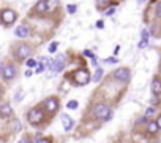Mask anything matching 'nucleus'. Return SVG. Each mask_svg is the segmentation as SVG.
<instances>
[{"label":"nucleus","instance_id":"nucleus-1","mask_svg":"<svg viewBox=\"0 0 161 143\" xmlns=\"http://www.w3.org/2000/svg\"><path fill=\"white\" fill-rule=\"evenodd\" d=\"M93 115H95L96 118H100V119H104V121H109V119L112 118L111 108H109L108 105H104V103H98V105H95V108H93Z\"/></svg>","mask_w":161,"mask_h":143},{"label":"nucleus","instance_id":"nucleus-2","mask_svg":"<svg viewBox=\"0 0 161 143\" xmlns=\"http://www.w3.org/2000/svg\"><path fill=\"white\" fill-rule=\"evenodd\" d=\"M73 80L76 81L77 86H84V84H87L90 81V75L87 70H76L73 75Z\"/></svg>","mask_w":161,"mask_h":143},{"label":"nucleus","instance_id":"nucleus-3","mask_svg":"<svg viewBox=\"0 0 161 143\" xmlns=\"http://www.w3.org/2000/svg\"><path fill=\"white\" fill-rule=\"evenodd\" d=\"M27 118H29V122H32V124H38V122L43 121L44 115H43V111L40 110V108H33V110L29 111Z\"/></svg>","mask_w":161,"mask_h":143},{"label":"nucleus","instance_id":"nucleus-4","mask_svg":"<svg viewBox=\"0 0 161 143\" xmlns=\"http://www.w3.org/2000/svg\"><path fill=\"white\" fill-rule=\"evenodd\" d=\"M65 67V57L63 56H58L56 59L52 60V67H51V72H52V75H57L58 72H62Z\"/></svg>","mask_w":161,"mask_h":143},{"label":"nucleus","instance_id":"nucleus-5","mask_svg":"<svg viewBox=\"0 0 161 143\" xmlns=\"http://www.w3.org/2000/svg\"><path fill=\"white\" fill-rule=\"evenodd\" d=\"M0 75H2L3 80H13L14 76H16V68L13 67V65L6 64L2 67V72H0Z\"/></svg>","mask_w":161,"mask_h":143},{"label":"nucleus","instance_id":"nucleus-6","mask_svg":"<svg viewBox=\"0 0 161 143\" xmlns=\"http://www.w3.org/2000/svg\"><path fill=\"white\" fill-rule=\"evenodd\" d=\"M30 53H32L30 46L21 45V46H18V49H16V57H18L19 60H24V59H27V57L30 56Z\"/></svg>","mask_w":161,"mask_h":143},{"label":"nucleus","instance_id":"nucleus-7","mask_svg":"<svg viewBox=\"0 0 161 143\" xmlns=\"http://www.w3.org/2000/svg\"><path fill=\"white\" fill-rule=\"evenodd\" d=\"M2 21L5 24H13L16 21V13L13 10H3L2 11Z\"/></svg>","mask_w":161,"mask_h":143},{"label":"nucleus","instance_id":"nucleus-8","mask_svg":"<svg viewBox=\"0 0 161 143\" xmlns=\"http://www.w3.org/2000/svg\"><path fill=\"white\" fill-rule=\"evenodd\" d=\"M114 76L119 81H122V83H127L129 80V70L128 68H119V70L114 72Z\"/></svg>","mask_w":161,"mask_h":143},{"label":"nucleus","instance_id":"nucleus-9","mask_svg":"<svg viewBox=\"0 0 161 143\" xmlns=\"http://www.w3.org/2000/svg\"><path fill=\"white\" fill-rule=\"evenodd\" d=\"M44 107H46V110H48L49 113H56V111L58 110V102H57V99H54V97L48 99V100L44 102Z\"/></svg>","mask_w":161,"mask_h":143},{"label":"nucleus","instance_id":"nucleus-10","mask_svg":"<svg viewBox=\"0 0 161 143\" xmlns=\"http://www.w3.org/2000/svg\"><path fill=\"white\" fill-rule=\"evenodd\" d=\"M60 119H62V122H63V129L66 130V132L73 129V124H74V121H73V119L68 116V115H62V116H60Z\"/></svg>","mask_w":161,"mask_h":143},{"label":"nucleus","instance_id":"nucleus-11","mask_svg":"<svg viewBox=\"0 0 161 143\" xmlns=\"http://www.w3.org/2000/svg\"><path fill=\"white\" fill-rule=\"evenodd\" d=\"M16 37H19V38H25V37H29V27L27 26H19L18 29H16Z\"/></svg>","mask_w":161,"mask_h":143},{"label":"nucleus","instance_id":"nucleus-12","mask_svg":"<svg viewBox=\"0 0 161 143\" xmlns=\"http://www.w3.org/2000/svg\"><path fill=\"white\" fill-rule=\"evenodd\" d=\"M48 8H49L48 0H40V2L37 3V6H35V10H37L38 13H44V11H48Z\"/></svg>","mask_w":161,"mask_h":143},{"label":"nucleus","instance_id":"nucleus-13","mask_svg":"<svg viewBox=\"0 0 161 143\" xmlns=\"http://www.w3.org/2000/svg\"><path fill=\"white\" fill-rule=\"evenodd\" d=\"M13 110H11L10 105H0V116L2 118H10Z\"/></svg>","mask_w":161,"mask_h":143},{"label":"nucleus","instance_id":"nucleus-14","mask_svg":"<svg viewBox=\"0 0 161 143\" xmlns=\"http://www.w3.org/2000/svg\"><path fill=\"white\" fill-rule=\"evenodd\" d=\"M152 92L153 94H161V81L160 80H153V83H152Z\"/></svg>","mask_w":161,"mask_h":143},{"label":"nucleus","instance_id":"nucleus-15","mask_svg":"<svg viewBox=\"0 0 161 143\" xmlns=\"http://www.w3.org/2000/svg\"><path fill=\"white\" fill-rule=\"evenodd\" d=\"M158 122H155V121H148V132L150 134H156L158 132Z\"/></svg>","mask_w":161,"mask_h":143},{"label":"nucleus","instance_id":"nucleus-16","mask_svg":"<svg viewBox=\"0 0 161 143\" xmlns=\"http://www.w3.org/2000/svg\"><path fill=\"white\" fill-rule=\"evenodd\" d=\"M101 78H103V68H96V72H95V75H93V81H100Z\"/></svg>","mask_w":161,"mask_h":143},{"label":"nucleus","instance_id":"nucleus-17","mask_svg":"<svg viewBox=\"0 0 161 143\" xmlns=\"http://www.w3.org/2000/svg\"><path fill=\"white\" fill-rule=\"evenodd\" d=\"M66 107H68L70 110H74V108H77V102H76V100H70Z\"/></svg>","mask_w":161,"mask_h":143},{"label":"nucleus","instance_id":"nucleus-18","mask_svg":"<svg viewBox=\"0 0 161 143\" xmlns=\"http://www.w3.org/2000/svg\"><path fill=\"white\" fill-rule=\"evenodd\" d=\"M155 108L153 107H150V108H147V111H145V116H153V115H155Z\"/></svg>","mask_w":161,"mask_h":143},{"label":"nucleus","instance_id":"nucleus-19","mask_svg":"<svg viewBox=\"0 0 161 143\" xmlns=\"http://www.w3.org/2000/svg\"><path fill=\"white\" fill-rule=\"evenodd\" d=\"M44 72V64H37V70L35 73H43Z\"/></svg>","mask_w":161,"mask_h":143},{"label":"nucleus","instance_id":"nucleus-20","mask_svg":"<svg viewBox=\"0 0 161 143\" xmlns=\"http://www.w3.org/2000/svg\"><path fill=\"white\" fill-rule=\"evenodd\" d=\"M56 51H57V43L54 41V43L49 45V53H56Z\"/></svg>","mask_w":161,"mask_h":143},{"label":"nucleus","instance_id":"nucleus-21","mask_svg":"<svg viewBox=\"0 0 161 143\" xmlns=\"http://www.w3.org/2000/svg\"><path fill=\"white\" fill-rule=\"evenodd\" d=\"M66 8H68V13H71V14L76 13V5H68Z\"/></svg>","mask_w":161,"mask_h":143},{"label":"nucleus","instance_id":"nucleus-22","mask_svg":"<svg viewBox=\"0 0 161 143\" xmlns=\"http://www.w3.org/2000/svg\"><path fill=\"white\" fill-rule=\"evenodd\" d=\"M106 62H108V64H117V62H119V59H115V57H108Z\"/></svg>","mask_w":161,"mask_h":143},{"label":"nucleus","instance_id":"nucleus-23","mask_svg":"<svg viewBox=\"0 0 161 143\" xmlns=\"http://www.w3.org/2000/svg\"><path fill=\"white\" fill-rule=\"evenodd\" d=\"M27 67H37V60L29 59V60H27Z\"/></svg>","mask_w":161,"mask_h":143},{"label":"nucleus","instance_id":"nucleus-24","mask_svg":"<svg viewBox=\"0 0 161 143\" xmlns=\"http://www.w3.org/2000/svg\"><path fill=\"white\" fill-rule=\"evenodd\" d=\"M114 11H115V8H114V6H111L109 10H106V14H108V16H111V14H114Z\"/></svg>","mask_w":161,"mask_h":143},{"label":"nucleus","instance_id":"nucleus-25","mask_svg":"<svg viewBox=\"0 0 161 143\" xmlns=\"http://www.w3.org/2000/svg\"><path fill=\"white\" fill-rule=\"evenodd\" d=\"M156 14H158V16L161 18V2L158 3V5H156Z\"/></svg>","mask_w":161,"mask_h":143},{"label":"nucleus","instance_id":"nucleus-26","mask_svg":"<svg viewBox=\"0 0 161 143\" xmlns=\"http://www.w3.org/2000/svg\"><path fill=\"white\" fill-rule=\"evenodd\" d=\"M145 45H147V40H145V38H142V41L139 43V48H145Z\"/></svg>","mask_w":161,"mask_h":143},{"label":"nucleus","instance_id":"nucleus-27","mask_svg":"<svg viewBox=\"0 0 161 143\" xmlns=\"http://www.w3.org/2000/svg\"><path fill=\"white\" fill-rule=\"evenodd\" d=\"M14 129H16V130H19V129H21V124H19V121H18V119L14 121Z\"/></svg>","mask_w":161,"mask_h":143},{"label":"nucleus","instance_id":"nucleus-28","mask_svg":"<svg viewBox=\"0 0 161 143\" xmlns=\"http://www.w3.org/2000/svg\"><path fill=\"white\" fill-rule=\"evenodd\" d=\"M96 27H98V29H103V27H104L103 21H98V22H96Z\"/></svg>","mask_w":161,"mask_h":143},{"label":"nucleus","instance_id":"nucleus-29","mask_svg":"<svg viewBox=\"0 0 161 143\" xmlns=\"http://www.w3.org/2000/svg\"><path fill=\"white\" fill-rule=\"evenodd\" d=\"M21 95H22V92L19 91V92H18V95H16V102H21Z\"/></svg>","mask_w":161,"mask_h":143},{"label":"nucleus","instance_id":"nucleus-30","mask_svg":"<svg viewBox=\"0 0 161 143\" xmlns=\"http://www.w3.org/2000/svg\"><path fill=\"white\" fill-rule=\"evenodd\" d=\"M84 56H89V57H93L92 51H84Z\"/></svg>","mask_w":161,"mask_h":143},{"label":"nucleus","instance_id":"nucleus-31","mask_svg":"<svg viewBox=\"0 0 161 143\" xmlns=\"http://www.w3.org/2000/svg\"><path fill=\"white\" fill-rule=\"evenodd\" d=\"M32 75H33L32 70H27V72H25V76H27V78H29V76H32Z\"/></svg>","mask_w":161,"mask_h":143},{"label":"nucleus","instance_id":"nucleus-32","mask_svg":"<svg viewBox=\"0 0 161 143\" xmlns=\"http://www.w3.org/2000/svg\"><path fill=\"white\" fill-rule=\"evenodd\" d=\"M156 122H158V127H160V129H161V116L158 118V121H156Z\"/></svg>","mask_w":161,"mask_h":143},{"label":"nucleus","instance_id":"nucleus-33","mask_svg":"<svg viewBox=\"0 0 161 143\" xmlns=\"http://www.w3.org/2000/svg\"><path fill=\"white\" fill-rule=\"evenodd\" d=\"M98 2H100V0H98Z\"/></svg>","mask_w":161,"mask_h":143}]
</instances>
